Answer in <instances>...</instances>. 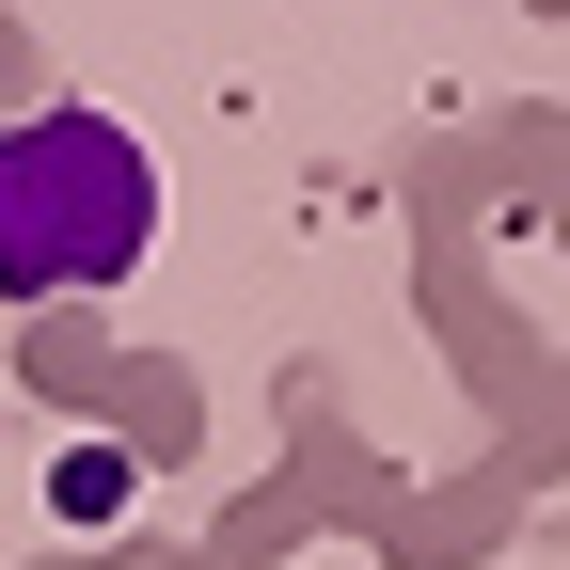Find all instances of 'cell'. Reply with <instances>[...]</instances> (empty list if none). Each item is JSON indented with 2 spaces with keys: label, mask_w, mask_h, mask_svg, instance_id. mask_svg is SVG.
Segmentation results:
<instances>
[{
  "label": "cell",
  "mask_w": 570,
  "mask_h": 570,
  "mask_svg": "<svg viewBox=\"0 0 570 570\" xmlns=\"http://www.w3.org/2000/svg\"><path fill=\"white\" fill-rule=\"evenodd\" d=\"M159 238V159L111 111H32L0 127V302H96Z\"/></svg>",
  "instance_id": "6da1fadb"
}]
</instances>
